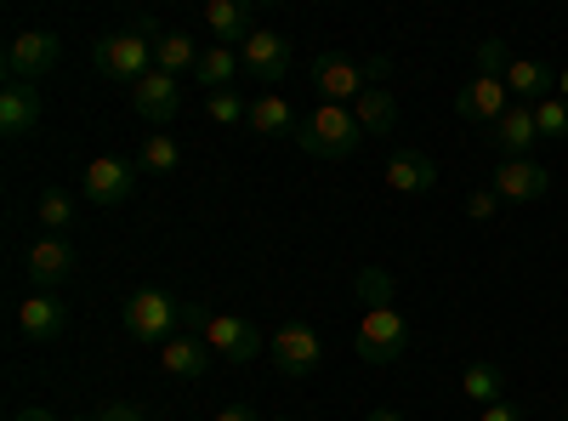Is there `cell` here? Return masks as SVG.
Instances as JSON below:
<instances>
[{
	"mask_svg": "<svg viewBox=\"0 0 568 421\" xmlns=\"http://www.w3.org/2000/svg\"><path fill=\"white\" fill-rule=\"evenodd\" d=\"M160 364H165V377H176V382H200V377H211L216 353H211L200 337H171V342L160 348Z\"/></svg>",
	"mask_w": 568,
	"mask_h": 421,
	"instance_id": "ac0fdd59",
	"label": "cell"
},
{
	"mask_svg": "<svg viewBox=\"0 0 568 421\" xmlns=\"http://www.w3.org/2000/svg\"><path fill=\"white\" fill-rule=\"evenodd\" d=\"M23 268L34 279V291H63L69 279L80 273V257L69 245V233H40V240L23 251Z\"/></svg>",
	"mask_w": 568,
	"mask_h": 421,
	"instance_id": "9c48e42d",
	"label": "cell"
},
{
	"mask_svg": "<svg viewBox=\"0 0 568 421\" xmlns=\"http://www.w3.org/2000/svg\"><path fill=\"white\" fill-rule=\"evenodd\" d=\"M460 393L478 404V410H489V404H500V393H506V377H500V364H466L460 370Z\"/></svg>",
	"mask_w": 568,
	"mask_h": 421,
	"instance_id": "484cf974",
	"label": "cell"
},
{
	"mask_svg": "<svg viewBox=\"0 0 568 421\" xmlns=\"http://www.w3.org/2000/svg\"><path fill=\"white\" fill-rule=\"evenodd\" d=\"M176 324H187V308L176 302V297H165V291H136V297H125V337L131 342H142V348H165L171 337H176Z\"/></svg>",
	"mask_w": 568,
	"mask_h": 421,
	"instance_id": "277c9868",
	"label": "cell"
},
{
	"mask_svg": "<svg viewBox=\"0 0 568 421\" xmlns=\"http://www.w3.org/2000/svg\"><path fill=\"white\" fill-rule=\"evenodd\" d=\"M34 126H40V91L23 86V80H7V91H0V131L23 137Z\"/></svg>",
	"mask_w": 568,
	"mask_h": 421,
	"instance_id": "ffe728a7",
	"label": "cell"
},
{
	"mask_svg": "<svg viewBox=\"0 0 568 421\" xmlns=\"http://www.w3.org/2000/svg\"><path fill=\"white\" fill-rule=\"evenodd\" d=\"M98 421H149V410H142V404H103Z\"/></svg>",
	"mask_w": 568,
	"mask_h": 421,
	"instance_id": "836d02e7",
	"label": "cell"
},
{
	"mask_svg": "<svg viewBox=\"0 0 568 421\" xmlns=\"http://www.w3.org/2000/svg\"><path fill=\"white\" fill-rule=\"evenodd\" d=\"M535 109L529 103H511L495 126H489V149L500 154V160H529V149H535Z\"/></svg>",
	"mask_w": 568,
	"mask_h": 421,
	"instance_id": "2e32d148",
	"label": "cell"
},
{
	"mask_svg": "<svg viewBox=\"0 0 568 421\" xmlns=\"http://www.w3.org/2000/svg\"><path fill=\"white\" fill-rule=\"evenodd\" d=\"M471 63H478V74H489V80H506V69H511V52H506V40H478L471 46Z\"/></svg>",
	"mask_w": 568,
	"mask_h": 421,
	"instance_id": "4dcf8cb0",
	"label": "cell"
},
{
	"mask_svg": "<svg viewBox=\"0 0 568 421\" xmlns=\"http://www.w3.org/2000/svg\"><path fill=\"white\" fill-rule=\"evenodd\" d=\"M187 324L200 331V342L227 359V364H251L262 353V337H256V324L251 319H233V313H205V308H187Z\"/></svg>",
	"mask_w": 568,
	"mask_h": 421,
	"instance_id": "5b68a950",
	"label": "cell"
},
{
	"mask_svg": "<svg viewBox=\"0 0 568 421\" xmlns=\"http://www.w3.org/2000/svg\"><path fill=\"white\" fill-rule=\"evenodd\" d=\"M500 206H506V200H500L495 189H478V194H471V200H466V217H478V222H489V217H495Z\"/></svg>",
	"mask_w": 568,
	"mask_h": 421,
	"instance_id": "d6a6232c",
	"label": "cell"
},
{
	"mask_svg": "<svg viewBox=\"0 0 568 421\" xmlns=\"http://www.w3.org/2000/svg\"><path fill=\"white\" fill-rule=\"evenodd\" d=\"M182 166V149H176V137L154 131V137H142V171H154V177H171Z\"/></svg>",
	"mask_w": 568,
	"mask_h": 421,
	"instance_id": "4316f807",
	"label": "cell"
},
{
	"mask_svg": "<svg viewBox=\"0 0 568 421\" xmlns=\"http://www.w3.org/2000/svg\"><path fill=\"white\" fill-rule=\"evenodd\" d=\"M364 421H404V415H398V410H369Z\"/></svg>",
	"mask_w": 568,
	"mask_h": 421,
	"instance_id": "74e56055",
	"label": "cell"
},
{
	"mask_svg": "<svg viewBox=\"0 0 568 421\" xmlns=\"http://www.w3.org/2000/svg\"><path fill=\"white\" fill-rule=\"evenodd\" d=\"M506 91H511V103H546V98H557V80H551V69L540 63V58H511V69H506Z\"/></svg>",
	"mask_w": 568,
	"mask_h": 421,
	"instance_id": "d6986e66",
	"label": "cell"
},
{
	"mask_svg": "<svg viewBox=\"0 0 568 421\" xmlns=\"http://www.w3.org/2000/svg\"><path fill=\"white\" fill-rule=\"evenodd\" d=\"M91 421H98V415H91Z\"/></svg>",
	"mask_w": 568,
	"mask_h": 421,
	"instance_id": "ab89813d",
	"label": "cell"
},
{
	"mask_svg": "<svg viewBox=\"0 0 568 421\" xmlns=\"http://www.w3.org/2000/svg\"><path fill=\"white\" fill-rule=\"evenodd\" d=\"M240 74H245V63H240V52H233V46H205L200 63H194V80H200L205 98H216V91H233V80H240Z\"/></svg>",
	"mask_w": 568,
	"mask_h": 421,
	"instance_id": "7402d4cb",
	"label": "cell"
},
{
	"mask_svg": "<svg viewBox=\"0 0 568 421\" xmlns=\"http://www.w3.org/2000/svg\"><path fill=\"white\" fill-rule=\"evenodd\" d=\"M69 331V302L58 291H29L18 308V337L23 342H58Z\"/></svg>",
	"mask_w": 568,
	"mask_h": 421,
	"instance_id": "7c38bea8",
	"label": "cell"
},
{
	"mask_svg": "<svg viewBox=\"0 0 568 421\" xmlns=\"http://www.w3.org/2000/svg\"><path fill=\"white\" fill-rule=\"evenodd\" d=\"M267 359H273V370L284 382H307L324 364V342H318V331H307V324H278L273 342H267Z\"/></svg>",
	"mask_w": 568,
	"mask_h": 421,
	"instance_id": "52a82bcc",
	"label": "cell"
},
{
	"mask_svg": "<svg viewBox=\"0 0 568 421\" xmlns=\"http://www.w3.org/2000/svg\"><path fill=\"white\" fill-rule=\"evenodd\" d=\"M489 189L500 200H511V206H535V200L551 194V171L535 166V160H500L495 177H489Z\"/></svg>",
	"mask_w": 568,
	"mask_h": 421,
	"instance_id": "5bb4252c",
	"label": "cell"
},
{
	"mask_svg": "<svg viewBox=\"0 0 568 421\" xmlns=\"http://www.w3.org/2000/svg\"><path fill=\"white\" fill-rule=\"evenodd\" d=\"M131 109L149 120V126H171L176 114H182V86L171 80V74H160V69H149L136 86H131Z\"/></svg>",
	"mask_w": 568,
	"mask_h": 421,
	"instance_id": "9a60e30c",
	"label": "cell"
},
{
	"mask_svg": "<svg viewBox=\"0 0 568 421\" xmlns=\"http://www.w3.org/2000/svg\"><path fill=\"white\" fill-rule=\"evenodd\" d=\"M387 182H393L398 194H433L444 177H438V166L426 160V154H415V149H398V154L387 160Z\"/></svg>",
	"mask_w": 568,
	"mask_h": 421,
	"instance_id": "44dd1931",
	"label": "cell"
},
{
	"mask_svg": "<svg viewBox=\"0 0 568 421\" xmlns=\"http://www.w3.org/2000/svg\"><path fill=\"white\" fill-rule=\"evenodd\" d=\"M200 52H205V46H194L187 34H154V69L171 74V80H176V74H194Z\"/></svg>",
	"mask_w": 568,
	"mask_h": 421,
	"instance_id": "d4e9b609",
	"label": "cell"
},
{
	"mask_svg": "<svg viewBox=\"0 0 568 421\" xmlns=\"http://www.w3.org/2000/svg\"><path fill=\"white\" fill-rule=\"evenodd\" d=\"M205 29L216 34V46H233V52H240V46L256 34V12L245 7V0H211V7H205Z\"/></svg>",
	"mask_w": 568,
	"mask_h": 421,
	"instance_id": "e0dca14e",
	"label": "cell"
},
{
	"mask_svg": "<svg viewBox=\"0 0 568 421\" xmlns=\"http://www.w3.org/2000/svg\"><path fill=\"white\" fill-rule=\"evenodd\" d=\"M353 120L364 126V137H393V126H398V91L369 86L364 98L353 103Z\"/></svg>",
	"mask_w": 568,
	"mask_h": 421,
	"instance_id": "603a6c76",
	"label": "cell"
},
{
	"mask_svg": "<svg viewBox=\"0 0 568 421\" xmlns=\"http://www.w3.org/2000/svg\"><path fill=\"white\" fill-rule=\"evenodd\" d=\"M240 63H245V74H251V80H262V86H278L284 74H291L296 52H291V40H284L278 29H256V34L240 46Z\"/></svg>",
	"mask_w": 568,
	"mask_h": 421,
	"instance_id": "8fae6325",
	"label": "cell"
},
{
	"mask_svg": "<svg viewBox=\"0 0 568 421\" xmlns=\"http://www.w3.org/2000/svg\"><path fill=\"white\" fill-rule=\"evenodd\" d=\"M34 217H40V228L69 233V228H74V200H69L63 189H45V194H40V206H34Z\"/></svg>",
	"mask_w": 568,
	"mask_h": 421,
	"instance_id": "f1b7e54d",
	"label": "cell"
},
{
	"mask_svg": "<svg viewBox=\"0 0 568 421\" xmlns=\"http://www.w3.org/2000/svg\"><path fill=\"white\" fill-rule=\"evenodd\" d=\"M387 58H369V63H353L342 52H318L313 58V91H318V103H358L369 86H382L387 80Z\"/></svg>",
	"mask_w": 568,
	"mask_h": 421,
	"instance_id": "7a4b0ae2",
	"label": "cell"
},
{
	"mask_svg": "<svg viewBox=\"0 0 568 421\" xmlns=\"http://www.w3.org/2000/svg\"><path fill=\"white\" fill-rule=\"evenodd\" d=\"M154 23L149 18H142L136 29H120V34H103L98 46H91V63H98V74L103 80H114V86H136L142 74H149L154 69Z\"/></svg>",
	"mask_w": 568,
	"mask_h": 421,
	"instance_id": "6da1fadb",
	"label": "cell"
},
{
	"mask_svg": "<svg viewBox=\"0 0 568 421\" xmlns=\"http://www.w3.org/2000/svg\"><path fill=\"white\" fill-rule=\"evenodd\" d=\"M18 421H58L52 410H18Z\"/></svg>",
	"mask_w": 568,
	"mask_h": 421,
	"instance_id": "8d00e7d4",
	"label": "cell"
},
{
	"mask_svg": "<svg viewBox=\"0 0 568 421\" xmlns=\"http://www.w3.org/2000/svg\"><path fill=\"white\" fill-rule=\"evenodd\" d=\"M506 109H511V91H506V80L471 74V80L455 91V114H460V120H471V126H484V131H489Z\"/></svg>",
	"mask_w": 568,
	"mask_h": 421,
	"instance_id": "4fadbf2b",
	"label": "cell"
},
{
	"mask_svg": "<svg viewBox=\"0 0 568 421\" xmlns=\"http://www.w3.org/2000/svg\"><path fill=\"white\" fill-rule=\"evenodd\" d=\"M296 143H302L313 160H347V154L364 149V126H358L353 109H342V103H318V109L302 120Z\"/></svg>",
	"mask_w": 568,
	"mask_h": 421,
	"instance_id": "3957f363",
	"label": "cell"
},
{
	"mask_svg": "<svg viewBox=\"0 0 568 421\" xmlns=\"http://www.w3.org/2000/svg\"><path fill=\"white\" fill-rule=\"evenodd\" d=\"M251 131H256V137H296L302 120H296V109L284 103L278 91H262V98L251 103Z\"/></svg>",
	"mask_w": 568,
	"mask_h": 421,
	"instance_id": "cb8c5ba5",
	"label": "cell"
},
{
	"mask_svg": "<svg viewBox=\"0 0 568 421\" xmlns=\"http://www.w3.org/2000/svg\"><path fill=\"white\" fill-rule=\"evenodd\" d=\"M216 421H262V410H251V404H227V410H216Z\"/></svg>",
	"mask_w": 568,
	"mask_h": 421,
	"instance_id": "d590c367",
	"label": "cell"
},
{
	"mask_svg": "<svg viewBox=\"0 0 568 421\" xmlns=\"http://www.w3.org/2000/svg\"><path fill=\"white\" fill-rule=\"evenodd\" d=\"M478 421H524V410H517L511 399H500V404H489V410H478Z\"/></svg>",
	"mask_w": 568,
	"mask_h": 421,
	"instance_id": "e575fe53",
	"label": "cell"
},
{
	"mask_svg": "<svg viewBox=\"0 0 568 421\" xmlns=\"http://www.w3.org/2000/svg\"><path fill=\"white\" fill-rule=\"evenodd\" d=\"M63 63V40L52 29H29L7 46V80H23V86H40Z\"/></svg>",
	"mask_w": 568,
	"mask_h": 421,
	"instance_id": "ba28073f",
	"label": "cell"
},
{
	"mask_svg": "<svg viewBox=\"0 0 568 421\" xmlns=\"http://www.w3.org/2000/svg\"><path fill=\"white\" fill-rule=\"evenodd\" d=\"M535 131H540V137H568V103H562V98L535 103Z\"/></svg>",
	"mask_w": 568,
	"mask_h": 421,
	"instance_id": "1f68e13d",
	"label": "cell"
},
{
	"mask_svg": "<svg viewBox=\"0 0 568 421\" xmlns=\"http://www.w3.org/2000/svg\"><path fill=\"white\" fill-rule=\"evenodd\" d=\"M205 114L216 126H251V103L240 98V91H216V98H205Z\"/></svg>",
	"mask_w": 568,
	"mask_h": 421,
	"instance_id": "f546056e",
	"label": "cell"
},
{
	"mask_svg": "<svg viewBox=\"0 0 568 421\" xmlns=\"http://www.w3.org/2000/svg\"><path fill=\"white\" fill-rule=\"evenodd\" d=\"M131 194H136V171H131L125 160H114V154H98V160L80 171V200H85V206L114 211V206H125Z\"/></svg>",
	"mask_w": 568,
	"mask_h": 421,
	"instance_id": "30bf717a",
	"label": "cell"
},
{
	"mask_svg": "<svg viewBox=\"0 0 568 421\" xmlns=\"http://www.w3.org/2000/svg\"><path fill=\"white\" fill-rule=\"evenodd\" d=\"M358 359L364 364H398V353L409 348V319L398 308H369L358 319Z\"/></svg>",
	"mask_w": 568,
	"mask_h": 421,
	"instance_id": "8992f818",
	"label": "cell"
},
{
	"mask_svg": "<svg viewBox=\"0 0 568 421\" xmlns=\"http://www.w3.org/2000/svg\"><path fill=\"white\" fill-rule=\"evenodd\" d=\"M353 297L364 302V313H369V308H393V273H387V268H364V273L353 279Z\"/></svg>",
	"mask_w": 568,
	"mask_h": 421,
	"instance_id": "83f0119b",
	"label": "cell"
},
{
	"mask_svg": "<svg viewBox=\"0 0 568 421\" xmlns=\"http://www.w3.org/2000/svg\"><path fill=\"white\" fill-rule=\"evenodd\" d=\"M557 98H562V103H568V69H562V74H557Z\"/></svg>",
	"mask_w": 568,
	"mask_h": 421,
	"instance_id": "f35d334b",
	"label": "cell"
}]
</instances>
